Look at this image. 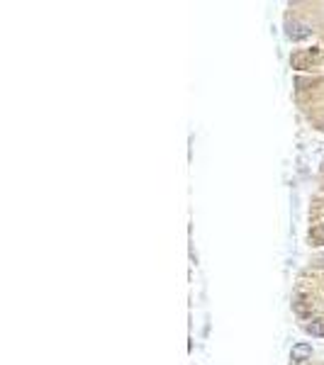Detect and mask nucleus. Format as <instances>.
Masks as SVG:
<instances>
[{"instance_id":"39448f33","label":"nucleus","mask_w":324,"mask_h":365,"mask_svg":"<svg viewBox=\"0 0 324 365\" xmlns=\"http://www.w3.org/2000/svg\"><path fill=\"white\" fill-rule=\"evenodd\" d=\"M314 239H317V241H322V244H324V224H319V229L314 231Z\"/></svg>"},{"instance_id":"7ed1b4c3","label":"nucleus","mask_w":324,"mask_h":365,"mask_svg":"<svg viewBox=\"0 0 324 365\" xmlns=\"http://www.w3.org/2000/svg\"><path fill=\"white\" fill-rule=\"evenodd\" d=\"M305 331L310 336H324V319H312L310 324H305Z\"/></svg>"},{"instance_id":"f03ea898","label":"nucleus","mask_w":324,"mask_h":365,"mask_svg":"<svg viewBox=\"0 0 324 365\" xmlns=\"http://www.w3.org/2000/svg\"><path fill=\"white\" fill-rule=\"evenodd\" d=\"M310 355H312L310 343H295V346H293V353H290V360H293V363H302V360H307Z\"/></svg>"},{"instance_id":"f257e3e1","label":"nucleus","mask_w":324,"mask_h":365,"mask_svg":"<svg viewBox=\"0 0 324 365\" xmlns=\"http://www.w3.org/2000/svg\"><path fill=\"white\" fill-rule=\"evenodd\" d=\"M288 39H293V42H302V39H307L312 34V27L307 25V22H297V20H293V22H288Z\"/></svg>"},{"instance_id":"20e7f679","label":"nucleus","mask_w":324,"mask_h":365,"mask_svg":"<svg viewBox=\"0 0 324 365\" xmlns=\"http://www.w3.org/2000/svg\"><path fill=\"white\" fill-rule=\"evenodd\" d=\"M314 56H317V51H307V54H295V56H293V66H295V69H307V61H312Z\"/></svg>"}]
</instances>
